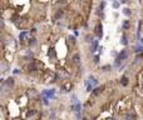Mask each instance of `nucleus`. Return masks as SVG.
<instances>
[{"label":"nucleus","instance_id":"1","mask_svg":"<svg viewBox=\"0 0 143 120\" xmlns=\"http://www.w3.org/2000/svg\"><path fill=\"white\" fill-rule=\"evenodd\" d=\"M128 58V53H127V50L124 49V50H122L119 53V55L117 56V59H115V61H114V66H118L119 64H120V61L122 60H126Z\"/></svg>","mask_w":143,"mask_h":120},{"label":"nucleus","instance_id":"2","mask_svg":"<svg viewBox=\"0 0 143 120\" xmlns=\"http://www.w3.org/2000/svg\"><path fill=\"white\" fill-rule=\"evenodd\" d=\"M43 96H45V98H54L55 96V90L54 89H52V90H43Z\"/></svg>","mask_w":143,"mask_h":120},{"label":"nucleus","instance_id":"3","mask_svg":"<svg viewBox=\"0 0 143 120\" xmlns=\"http://www.w3.org/2000/svg\"><path fill=\"white\" fill-rule=\"evenodd\" d=\"M80 108H82V105H80V103L79 104H77V105H73L72 106V109H73V111L77 114V118L79 119L80 118Z\"/></svg>","mask_w":143,"mask_h":120},{"label":"nucleus","instance_id":"4","mask_svg":"<svg viewBox=\"0 0 143 120\" xmlns=\"http://www.w3.org/2000/svg\"><path fill=\"white\" fill-rule=\"evenodd\" d=\"M103 26H102V24H98L97 28H95V33L98 34V38H102V35H103Z\"/></svg>","mask_w":143,"mask_h":120},{"label":"nucleus","instance_id":"5","mask_svg":"<svg viewBox=\"0 0 143 120\" xmlns=\"http://www.w3.org/2000/svg\"><path fill=\"white\" fill-rule=\"evenodd\" d=\"M97 48H98V40H93V43H92V45H91V51L94 53L97 50Z\"/></svg>","mask_w":143,"mask_h":120},{"label":"nucleus","instance_id":"6","mask_svg":"<svg viewBox=\"0 0 143 120\" xmlns=\"http://www.w3.org/2000/svg\"><path fill=\"white\" fill-rule=\"evenodd\" d=\"M70 101H72V104H73V105H77V104H79L78 98H77V95H75V94H72V96H70Z\"/></svg>","mask_w":143,"mask_h":120},{"label":"nucleus","instance_id":"7","mask_svg":"<svg viewBox=\"0 0 143 120\" xmlns=\"http://www.w3.org/2000/svg\"><path fill=\"white\" fill-rule=\"evenodd\" d=\"M122 13H123V15H126V16H131L132 15L131 9H128V8H124L123 10H122Z\"/></svg>","mask_w":143,"mask_h":120},{"label":"nucleus","instance_id":"8","mask_svg":"<svg viewBox=\"0 0 143 120\" xmlns=\"http://www.w3.org/2000/svg\"><path fill=\"white\" fill-rule=\"evenodd\" d=\"M102 90H103V88H95L94 90H93V95H95V96H98L102 93Z\"/></svg>","mask_w":143,"mask_h":120},{"label":"nucleus","instance_id":"9","mask_svg":"<svg viewBox=\"0 0 143 120\" xmlns=\"http://www.w3.org/2000/svg\"><path fill=\"white\" fill-rule=\"evenodd\" d=\"M6 86H11L13 85V84H14V79H13V78H9L8 80H6Z\"/></svg>","mask_w":143,"mask_h":120},{"label":"nucleus","instance_id":"10","mask_svg":"<svg viewBox=\"0 0 143 120\" xmlns=\"http://www.w3.org/2000/svg\"><path fill=\"white\" fill-rule=\"evenodd\" d=\"M120 44H122V45H127V36L126 35H123L122 39H120Z\"/></svg>","mask_w":143,"mask_h":120},{"label":"nucleus","instance_id":"11","mask_svg":"<svg viewBox=\"0 0 143 120\" xmlns=\"http://www.w3.org/2000/svg\"><path fill=\"white\" fill-rule=\"evenodd\" d=\"M26 35H28V33H26V31H23V33H20V35H19V39H20V40H24Z\"/></svg>","mask_w":143,"mask_h":120},{"label":"nucleus","instance_id":"12","mask_svg":"<svg viewBox=\"0 0 143 120\" xmlns=\"http://www.w3.org/2000/svg\"><path fill=\"white\" fill-rule=\"evenodd\" d=\"M120 83H122L123 85H127V84H128V78L127 76H123L122 80H120Z\"/></svg>","mask_w":143,"mask_h":120},{"label":"nucleus","instance_id":"13","mask_svg":"<svg viewBox=\"0 0 143 120\" xmlns=\"http://www.w3.org/2000/svg\"><path fill=\"white\" fill-rule=\"evenodd\" d=\"M134 119H136V116L132 114H127V116H126V120H134Z\"/></svg>","mask_w":143,"mask_h":120},{"label":"nucleus","instance_id":"14","mask_svg":"<svg viewBox=\"0 0 143 120\" xmlns=\"http://www.w3.org/2000/svg\"><path fill=\"white\" fill-rule=\"evenodd\" d=\"M29 69H30V70H37L38 68H37V65L33 63V64H30V65H29Z\"/></svg>","mask_w":143,"mask_h":120},{"label":"nucleus","instance_id":"15","mask_svg":"<svg viewBox=\"0 0 143 120\" xmlns=\"http://www.w3.org/2000/svg\"><path fill=\"white\" fill-rule=\"evenodd\" d=\"M128 28H129V23L126 20V21L123 23V29H128Z\"/></svg>","mask_w":143,"mask_h":120},{"label":"nucleus","instance_id":"16","mask_svg":"<svg viewBox=\"0 0 143 120\" xmlns=\"http://www.w3.org/2000/svg\"><path fill=\"white\" fill-rule=\"evenodd\" d=\"M73 60H74V63H79V55H74V58H73Z\"/></svg>","mask_w":143,"mask_h":120},{"label":"nucleus","instance_id":"17","mask_svg":"<svg viewBox=\"0 0 143 120\" xmlns=\"http://www.w3.org/2000/svg\"><path fill=\"white\" fill-rule=\"evenodd\" d=\"M112 5H113L114 9H118V8H119V3H118V1H114L113 4H112Z\"/></svg>","mask_w":143,"mask_h":120},{"label":"nucleus","instance_id":"18","mask_svg":"<svg viewBox=\"0 0 143 120\" xmlns=\"http://www.w3.org/2000/svg\"><path fill=\"white\" fill-rule=\"evenodd\" d=\"M48 100H49V99H48V98H45V96H44V98H43V103H44V104H45V105H48V104H49V101H48Z\"/></svg>","mask_w":143,"mask_h":120},{"label":"nucleus","instance_id":"19","mask_svg":"<svg viewBox=\"0 0 143 120\" xmlns=\"http://www.w3.org/2000/svg\"><path fill=\"white\" fill-rule=\"evenodd\" d=\"M110 68V66L109 65H105V66H103V70H104V71H108V69Z\"/></svg>","mask_w":143,"mask_h":120},{"label":"nucleus","instance_id":"20","mask_svg":"<svg viewBox=\"0 0 143 120\" xmlns=\"http://www.w3.org/2000/svg\"><path fill=\"white\" fill-rule=\"evenodd\" d=\"M98 61H99V56L95 55V56H94V63H98Z\"/></svg>","mask_w":143,"mask_h":120},{"label":"nucleus","instance_id":"21","mask_svg":"<svg viewBox=\"0 0 143 120\" xmlns=\"http://www.w3.org/2000/svg\"><path fill=\"white\" fill-rule=\"evenodd\" d=\"M35 44H37V41H35V39H33L32 41H30V45H35Z\"/></svg>","mask_w":143,"mask_h":120},{"label":"nucleus","instance_id":"22","mask_svg":"<svg viewBox=\"0 0 143 120\" xmlns=\"http://www.w3.org/2000/svg\"><path fill=\"white\" fill-rule=\"evenodd\" d=\"M33 114H34V111L32 110V111H29V113H28V116H29V115H33Z\"/></svg>","mask_w":143,"mask_h":120}]
</instances>
